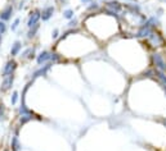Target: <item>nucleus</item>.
<instances>
[{
  "label": "nucleus",
  "mask_w": 166,
  "mask_h": 151,
  "mask_svg": "<svg viewBox=\"0 0 166 151\" xmlns=\"http://www.w3.org/2000/svg\"><path fill=\"white\" fill-rule=\"evenodd\" d=\"M17 62L14 60V59H10V60H8L5 63L4 68H3V72H1V77L4 78V77L6 76H10V74H14L16 69H17Z\"/></svg>",
  "instance_id": "f257e3e1"
},
{
  "label": "nucleus",
  "mask_w": 166,
  "mask_h": 151,
  "mask_svg": "<svg viewBox=\"0 0 166 151\" xmlns=\"http://www.w3.org/2000/svg\"><path fill=\"white\" fill-rule=\"evenodd\" d=\"M53 52L50 51H48V50H44V51H41L40 54L36 57V62H37V64L39 65H44V64H47V63L49 62H52V59H53ZM53 63V62H52Z\"/></svg>",
  "instance_id": "f03ea898"
},
{
  "label": "nucleus",
  "mask_w": 166,
  "mask_h": 151,
  "mask_svg": "<svg viewBox=\"0 0 166 151\" xmlns=\"http://www.w3.org/2000/svg\"><path fill=\"white\" fill-rule=\"evenodd\" d=\"M41 19V12L39 9H35L34 12L30 13L29 21H27V28H31V27L39 24V21Z\"/></svg>",
  "instance_id": "7ed1b4c3"
},
{
  "label": "nucleus",
  "mask_w": 166,
  "mask_h": 151,
  "mask_svg": "<svg viewBox=\"0 0 166 151\" xmlns=\"http://www.w3.org/2000/svg\"><path fill=\"white\" fill-rule=\"evenodd\" d=\"M13 82H14V74L4 77V78H3V82H1V86H0V91H1V92L9 91L13 86Z\"/></svg>",
  "instance_id": "20e7f679"
},
{
  "label": "nucleus",
  "mask_w": 166,
  "mask_h": 151,
  "mask_svg": "<svg viewBox=\"0 0 166 151\" xmlns=\"http://www.w3.org/2000/svg\"><path fill=\"white\" fill-rule=\"evenodd\" d=\"M152 60H153V64L156 65V68L158 71H166V63L164 60V58L161 57L160 54H153L152 55Z\"/></svg>",
  "instance_id": "39448f33"
},
{
  "label": "nucleus",
  "mask_w": 166,
  "mask_h": 151,
  "mask_svg": "<svg viewBox=\"0 0 166 151\" xmlns=\"http://www.w3.org/2000/svg\"><path fill=\"white\" fill-rule=\"evenodd\" d=\"M55 12V8L53 5H49V6H45V8L41 10V19L44 21V22H47V21H49L53 17V14H54Z\"/></svg>",
  "instance_id": "423d86ee"
},
{
  "label": "nucleus",
  "mask_w": 166,
  "mask_h": 151,
  "mask_svg": "<svg viewBox=\"0 0 166 151\" xmlns=\"http://www.w3.org/2000/svg\"><path fill=\"white\" fill-rule=\"evenodd\" d=\"M53 65V63L52 62H49V63H47V64H44V65H41L40 68L37 69L36 72L32 74V79H35V78H37V77H41V76H45L48 73V71L50 69V67Z\"/></svg>",
  "instance_id": "0eeeda50"
},
{
  "label": "nucleus",
  "mask_w": 166,
  "mask_h": 151,
  "mask_svg": "<svg viewBox=\"0 0 166 151\" xmlns=\"http://www.w3.org/2000/svg\"><path fill=\"white\" fill-rule=\"evenodd\" d=\"M12 16H13V6L8 5L5 9L1 10V13H0V21L6 22V21H9L10 18H12Z\"/></svg>",
  "instance_id": "6e6552de"
},
{
  "label": "nucleus",
  "mask_w": 166,
  "mask_h": 151,
  "mask_svg": "<svg viewBox=\"0 0 166 151\" xmlns=\"http://www.w3.org/2000/svg\"><path fill=\"white\" fill-rule=\"evenodd\" d=\"M34 58H35V47H27L21 54V59L22 60H32Z\"/></svg>",
  "instance_id": "1a4fd4ad"
},
{
  "label": "nucleus",
  "mask_w": 166,
  "mask_h": 151,
  "mask_svg": "<svg viewBox=\"0 0 166 151\" xmlns=\"http://www.w3.org/2000/svg\"><path fill=\"white\" fill-rule=\"evenodd\" d=\"M106 6L109 9V13H111V14H116L117 12L121 10V4H120L119 1H109L106 4Z\"/></svg>",
  "instance_id": "9d476101"
},
{
  "label": "nucleus",
  "mask_w": 166,
  "mask_h": 151,
  "mask_svg": "<svg viewBox=\"0 0 166 151\" xmlns=\"http://www.w3.org/2000/svg\"><path fill=\"white\" fill-rule=\"evenodd\" d=\"M21 50H22V43L21 41H16L12 45V47H10V55L12 57H17V55H19Z\"/></svg>",
  "instance_id": "9b49d317"
},
{
  "label": "nucleus",
  "mask_w": 166,
  "mask_h": 151,
  "mask_svg": "<svg viewBox=\"0 0 166 151\" xmlns=\"http://www.w3.org/2000/svg\"><path fill=\"white\" fill-rule=\"evenodd\" d=\"M21 143H19V140H18V136H13L12 137V141H10V150L12 151H21Z\"/></svg>",
  "instance_id": "f8f14e48"
},
{
  "label": "nucleus",
  "mask_w": 166,
  "mask_h": 151,
  "mask_svg": "<svg viewBox=\"0 0 166 151\" xmlns=\"http://www.w3.org/2000/svg\"><path fill=\"white\" fill-rule=\"evenodd\" d=\"M151 38L152 41H153V44L156 45V46H161V44L164 43V40H162V37L160 36L158 33H155V32H151V35L148 36Z\"/></svg>",
  "instance_id": "ddd939ff"
},
{
  "label": "nucleus",
  "mask_w": 166,
  "mask_h": 151,
  "mask_svg": "<svg viewBox=\"0 0 166 151\" xmlns=\"http://www.w3.org/2000/svg\"><path fill=\"white\" fill-rule=\"evenodd\" d=\"M39 28H40V24H36V26H34V27H31V28H29V32H27V38H29V40L34 38L35 36H36Z\"/></svg>",
  "instance_id": "4468645a"
},
{
  "label": "nucleus",
  "mask_w": 166,
  "mask_h": 151,
  "mask_svg": "<svg viewBox=\"0 0 166 151\" xmlns=\"http://www.w3.org/2000/svg\"><path fill=\"white\" fill-rule=\"evenodd\" d=\"M155 74H156L157 78L162 82V85L166 86V76L164 74V72H162V71H158V69H156V71H155Z\"/></svg>",
  "instance_id": "2eb2a0df"
},
{
  "label": "nucleus",
  "mask_w": 166,
  "mask_h": 151,
  "mask_svg": "<svg viewBox=\"0 0 166 151\" xmlns=\"http://www.w3.org/2000/svg\"><path fill=\"white\" fill-rule=\"evenodd\" d=\"M32 118H34L32 113H31V114H27V115H21V118H19V125H23L24 123H27L29 121H31Z\"/></svg>",
  "instance_id": "dca6fc26"
},
{
  "label": "nucleus",
  "mask_w": 166,
  "mask_h": 151,
  "mask_svg": "<svg viewBox=\"0 0 166 151\" xmlns=\"http://www.w3.org/2000/svg\"><path fill=\"white\" fill-rule=\"evenodd\" d=\"M73 9H66V10H63V17H65L66 19H72L73 18Z\"/></svg>",
  "instance_id": "f3484780"
},
{
  "label": "nucleus",
  "mask_w": 166,
  "mask_h": 151,
  "mask_svg": "<svg viewBox=\"0 0 166 151\" xmlns=\"http://www.w3.org/2000/svg\"><path fill=\"white\" fill-rule=\"evenodd\" d=\"M17 101H18V92H17V91H13L12 96H10V104H12V105H16Z\"/></svg>",
  "instance_id": "a211bd4d"
},
{
  "label": "nucleus",
  "mask_w": 166,
  "mask_h": 151,
  "mask_svg": "<svg viewBox=\"0 0 166 151\" xmlns=\"http://www.w3.org/2000/svg\"><path fill=\"white\" fill-rule=\"evenodd\" d=\"M19 22H21V19H19V18H16L14 22H13L12 26H10V30H12V31H16L17 28H18V26H19Z\"/></svg>",
  "instance_id": "6ab92c4d"
},
{
  "label": "nucleus",
  "mask_w": 166,
  "mask_h": 151,
  "mask_svg": "<svg viewBox=\"0 0 166 151\" xmlns=\"http://www.w3.org/2000/svg\"><path fill=\"white\" fill-rule=\"evenodd\" d=\"M6 31V24L4 21H0V35H4Z\"/></svg>",
  "instance_id": "aec40b11"
},
{
  "label": "nucleus",
  "mask_w": 166,
  "mask_h": 151,
  "mask_svg": "<svg viewBox=\"0 0 166 151\" xmlns=\"http://www.w3.org/2000/svg\"><path fill=\"white\" fill-rule=\"evenodd\" d=\"M4 115H5V108H4V105H3L1 101H0V121L4 119Z\"/></svg>",
  "instance_id": "412c9836"
},
{
  "label": "nucleus",
  "mask_w": 166,
  "mask_h": 151,
  "mask_svg": "<svg viewBox=\"0 0 166 151\" xmlns=\"http://www.w3.org/2000/svg\"><path fill=\"white\" fill-rule=\"evenodd\" d=\"M77 24H79V21H77L76 18H72V19H70V22H68V27L72 28V27H76Z\"/></svg>",
  "instance_id": "4be33fe9"
},
{
  "label": "nucleus",
  "mask_w": 166,
  "mask_h": 151,
  "mask_svg": "<svg viewBox=\"0 0 166 151\" xmlns=\"http://www.w3.org/2000/svg\"><path fill=\"white\" fill-rule=\"evenodd\" d=\"M58 36H59V30H58V28L53 30V32H52V37H53V40H57Z\"/></svg>",
  "instance_id": "5701e85b"
},
{
  "label": "nucleus",
  "mask_w": 166,
  "mask_h": 151,
  "mask_svg": "<svg viewBox=\"0 0 166 151\" xmlns=\"http://www.w3.org/2000/svg\"><path fill=\"white\" fill-rule=\"evenodd\" d=\"M98 8V4L97 3H91V5L88 8V10H94V9H97Z\"/></svg>",
  "instance_id": "b1692460"
},
{
  "label": "nucleus",
  "mask_w": 166,
  "mask_h": 151,
  "mask_svg": "<svg viewBox=\"0 0 166 151\" xmlns=\"http://www.w3.org/2000/svg\"><path fill=\"white\" fill-rule=\"evenodd\" d=\"M83 4H89V3H91V0H80Z\"/></svg>",
  "instance_id": "393cba45"
},
{
  "label": "nucleus",
  "mask_w": 166,
  "mask_h": 151,
  "mask_svg": "<svg viewBox=\"0 0 166 151\" xmlns=\"http://www.w3.org/2000/svg\"><path fill=\"white\" fill-rule=\"evenodd\" d=\"M1 41H3V35H0V45H1Z\"/></svg>",
  "instance_id": "a878e982"
},
{
  "label": "nucleus",
  "mask_w": 166,
  "mask_h": 151,
  "mask_svg": "<svg viewBox=\"0 0 166 151\" xmlns=\"http://www.w3.org/2000/svg\"><path fill=\"white\" fill-rule=\"evenodd\" d=\"M59 1H62V3H66V0H59Z\"/></svg>",
  "instance_id": "bb28decb"
},
{
  "label": "nucleus",
  "mask_w": 166,
  "mask_h": 151,
  "mask_svg": "<svg viewBox=\"0 0 166 151\" xmlns=\"http://www.w3.org/2000/svg\"><path fill=\"white\" fill-rule=\"evenodd\" d=\"M162 1H166V0H162Z\"/></svg>",
  "instance_id": "cd10ccee"
},
{
  "label": "nucleus",
  "mask_w": 166,
  "mask_h": 151,
  "mask_svg": "<svg viewBox=\"0 0 166 151\" xmlns=\"http://www.w3.org/2000/svg\"><path fill=\"white\" fill-rule=\"evenodd\" d=\"M4 151H8V150H4Z\"/></svg>",
  "instance_id": "c85d7f7f"
},
{
  "label": "nucleus",
  "mask_w": 166,
  "mask_h": 151,
  "mask_svg": "<svg viewBox=\"0 0 166 151\" xmlns=\"http://www.w3.org/2000/svg\"><path fill=\"white\" fill-rule=\"evenodd\" d=\"M24 1H26V0H24Z\"/></svg>",
  "instance_id": "c756f323"
}]
</instances>
